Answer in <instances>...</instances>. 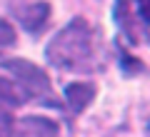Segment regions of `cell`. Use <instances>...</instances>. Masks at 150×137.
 Wrapping results in <instances>:
<instances>
[{
    "label": "cell",
    "instance_id": "1",
    "mask_svg": "<svg viewBox=\"0 0 150 137\" xmlns=\"http://www.w3.org/2000/svg\"><path fill=\"white\" fill-rule=\"evenodd\" d=\"M45 60L68 72H95L100 67L95 27L80 15L73 18L45 45Z\"/></svg>",
    "mask_w": 150,
    "mask_h": 137
},
{
    "label": "cell",
    "instance_id": "2",
    "mask_svg": "<svg viewBox=\"0 0 150 137\" xmlns=\"http://www.w3.org/2000/svg\"><path fill=\"white\" fill-rule=\"evenodd\" d=\"M0 67L8 70L13 82L20 90H25L28 97H50L53 100V85L50 77L40 65L30 63L25 58H0Z\"/></svg>",
    "mask_w": 150,
    "mask_h": 137
},
{
    "label": "cell",
    "instance_id": "3",
    "mask_svg": "<svg viewBox=\"0 0 150 137\" xmlns=\"http://www.w3.org/2000/svg\"><path fill=\"white\" fill-rule=\"evenodd\" d=\"M53 15V8L45 0H35V3H28L23 8H15V18L23 27H25L30 35H40V32L48 27V20Z\"/></svg>",
    "mask_w": 150,
    "mask_h": 137
},
{
    "label": "cell",
    "instance_id": "4",
    "mask_svg": "<svg viewBox=\"0 0 150 137\" xmlns=\"http://www.w3.org/2000/svg\"><path fill=\"white\" fill-rule=\"evenodd\" d=\"M63 95H65V105L70 107V112L80 115V112H85L88 107H90V102L95 100L98 87H95V82L75 80V82H68V85H65Z\"/></svg>",
    "mask_w": 150,
    "mask_h": 137
},
{
    "label": "cell",
    "instance_id": "5",
    "mask_svg": "<svg viewBox=\"0 0 150 137\" xmlns=\"http://www.w3.org/2000/svg\"><path fill=\"white\" fill-rule=\"evenodd\" d=\"M112 20H115V25L120 27V32L125 35V40H130L133 45L140 42V37H143L140 25H143V22L135 20L133 3H130V0H115V3H112Z\"/></svg>",
    "mask_w": 150,
    "mask_h": 137
},
{
    "label": "cell",
    "instance_id": "6",
    "mask_svg": "<svg viewBox=\"0 0 150 137\" xmlns=\"http://www.w3.org/2000/svg\"><path fill=\"white\" fill-rule=\"evenodd\" d=\"M30 100L25 90H20L10 77H0V107H20Z\"/></svg>",
    "mask_w": 150,
    "mask_h": 137
},
{
    "label": "cell",
    "instance_id": "7",
    "mask_svg": "<svg viewBox=\"0 0 150 137\" xmlns=\"http://www.w3.org/2000/svg\"><path fill=\"white\" fill-rule=\"evenodd\" d=\"M115 50H118V65H120V70H123L125 75L135 77V75L145 72V63L140 58H135V55H130V50L125 48L120 40H115Z\"/></svg>",
    "mask_w": 150,
    "mask_h": 137
},
{
    "label": "cell",
    "instance_id": "8",
    "mask_svg": "<svg viewBox=\"0 0 150 137\" xmlns=\"http://www.w3.org/2000/svg\"><path fill=\"white\" fill-rule=\"evenodd\" d=\"M13 45H15V27L5 18H0V53L5 48H13Z\"/></svg>",
    "mask_w": 150,
    "mask_h": 137
},
{
    "label": "cell",
    "instance_id": "9",
    "mask_svg": "<svg viewBox=\"0 0 150 137\" xmlns=\"http://www.w3.org/2000/svg\"><path fill=\"white\" fill-rule=\"evenodd\" d=\"M135 5H138V20L143 22H148L150 18H148V0H135Z\"/></svg>",
    "mask_w": 150,
    "mask_h": 137
}]
</instances>
